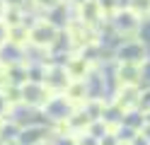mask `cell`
<instances>
[{
  "instance_id": "cell-1",
  "label": "cell",
  "mask_w": 150,
  "mask_h": 145,
  "mask_svg": "<svg viewBox=\"0 0 150 145\" xmlns=\"http://www.w3.org/2000/svg\"><path fill=\"white\" fill-rule=\"evenodd\" d=\"M32 39H34L36 44H51L53 39H56V29H53L51 24H44V22H41V24L32 32Z\"/></svg>"
},
{
  "instance_id": "cell-2",
  "label": "cell",
  "mask_w": 150,
  "mask_h": 145,
  "mask_svg": "<svg viewBox=\"0 0 150 145\" xmlns=\"http://www.w3.org/2000/svg\"><path fill=\"white\" fill-rule=\"evenodd\" d=\"M85 70H87V61L85 58H73L65 68V73H68L73 80H80V77H85Z\"/></svg>"
},
{
  "instance_id": "cell-3",
  "label": "cell",
  "mask_w": 150,
  "mask_h": 145,
  "mask_svg": "<svg viewBox=\"0 0 150 145\" xmlns=\"http://www.w3.org/2000/svg\"><path fill=\"white\" fill-rule=\"evenodd\" d=\"M119 97H121V99H119V106H121V109H131V106L138 102V97H136V90H133V87H124V92H121Z\"/></svg>"
},
{
  "instance_id": "cell-4",
  "label": "cell",
  "mask_w": 150,
  "mask_h": 145,
  "mask_svg": "<svg viewBox=\"0 0 150 145\" xmlns=\"http://www.w3.org/2000/svg\"><path fill=\"white\" fill-rule=\"evenodd\" d=\"M131 10H133L136 15H148L150 12V0H131Z\"/></svg>"
},
{
  "instance_id": "cell-5",
  "label": "cell",
  "mask_w": 150,
  "mask_h": 145,
  "mask_svg": "<svg viewBox=\"0 0 150 145\" xmlns=\"http://www.w3.org/2000/svg\"><path fill=\"white\" fill-rule=\"evenodd\" d=\"M56 0H39V5H53Z\"/></svg>"
},
{
  "instance_id": "cell-6",
  "label": "cell",
  "mask_w": 150,
  "mask_h": 145,
  "mask_svg": "<svg viewBox=\"0 0 150 145\" xmlns=\"http://www.w3.org/2000/svg\"><path fill=\"white\" fill-rule=\"evenodd\" d=\"M75 3H82V0H75Z\"/></svg>"
}]
</instances>
